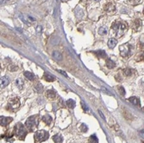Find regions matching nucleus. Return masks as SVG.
Returning <instances> with one entry per match:
<instances>
[{
  "mask_svg": "<svg viewBox=\"0 0 144 143\" xmlns=\"http://www.w3.org/2000/svg\"><path fill=\"white\" fill-rule=\"evenodd\" d=\"M128 24L126 23L121 22V21H116L111 25V30L117 37L122 36L128 30Z\"/></svg>",
  "mask_w": 144,
  "mask_h": 143,
  "instance_id": "f257e3e1",
  "label": "nucleus"
},
{
  "mask_svg": "<svg viewBox=\"0 0 144 143\" xmlns=\"http://www.w3.org/2000/svg\"><path fill=\"white\" fill-rule=\"evenodd\" d=\"M133 49H134V46L131 45L129 43L123 44L119 47V50H120V55L123 58H128L131 55Z\"/></svg>",
  "mask_w": 144,
  "mask_h": 143,
  "instance_id": "f03ea898",
  "label": "nucleus"
},
{
  "mask_svg": "<svg viewBox=\"0 0 144 143\" xmlns=\"http://www.w3.org/2000/svg\"><path fill=\"white\" fill-rule=\"evenodd\" d=\"M37 125H38V116H36V115L29 117L25 122L26 128L30 131H34V129L36 128Z\"/></svg>",
  "mask_w": 144,
  "mask_h": 143,
  "instance_id": "7ed1b4c3",
  "label": "nucleus"
},
{
  "mask_svg": "<svg viewBox=\"0 0 144 143\" xmlns=\"http://www.w3.org/2000/svg\"><path fill=\"white\" fill-rule=\"evenodd\" d=\"M15 131H16V135L20 140H24L26 135H27V130H26L25 127L23 125L22 123H17L16 126H15Z\"/></svg>",
  "mask_w": 144,
  "mask_h": 143,
  "instance_id": "20e7f679",
  "label": "nucleus"
},
{
  "mask_svg": "<svg viewBox=\"0 0 144 143\" xmlns=\"http://www.w3.org/2000/svg\"><path fill=\"white\" fill-rule=\"evenodd\" d=\"M48 138V133L45 130H39L35 135V141L36 143H41L46 141Z\"/></svg>",
  "mask_w": 144,
  "mask_h": 143,
  "instance_id": "39448f33",
  "label": "nucleus"
},
{
  "mask_svg": "<svg viewBox=\"0 0 144 143\" xmlns=\"http://www.w3.org/2000/svg\"><path fill=\"white\" fill-rule=\"evenodd\" d=\"M20 106V101L17 98H12L10 100V102L8 104V110H11V111H14V110H17Z\"/></svg>",
  "mask_w": 144,
  "mask_h": 143,
  "instance_id": "423d86ee",
  "label": "nucleus"
},
{
  "mask_svg": "<svg viewBox=\"0 0 144 143\" xmlns=\"http://www.w3.org/2000/svg\"><path fill=\"white\" fill-rule=\"evenodd\" d=\"M104 10H105V11L106 12V13L112 14L116 11V6H115V4H113L112 2L107 3L105 5V7H104Z\"/></svg>",
  "mask_w": 144,
  "mask_h": 143,
  "instance_id": "0eeeda50",
  "label": "nucleus"
},
{
  "mask_svg": "<svg viewBox=\"0 0 144 143\" xmlns=\"http://www.w3.org/2000/svg\"><path fill=\"white\" fill-rule=\"evenodd\" d=\"M142 20L139 19V18H136L132 23V30H135V31H138L141 28H142Z\"/></svg>",
  "mask_w": 144,
  "mask_h": 143,
  "instance_id": "6e6552de",
  "label": "nucleus"
},
{
  "mask_svg": "<svg viewBox=\"0 0 144 143\" xmlns=\"http://www.w3.org/2000/svg\"><path fill=\"white\" fill-rule=\"evenodd\" d=\"M12 121L11 117H5V116H1L0 117V123L1 126H7L10 122Z\"/></svg>",
  "mask_w": 144,
  "mask_h": 143,
  "instance_id": "1a4fd4ad",
  "label": "nucleus"
},
{
  "mask_svg": "<svg viewBox=\"0 0 144 143\" xmlns=\"http://www.w3.org/2000/svg\"><path fill=\"white\" fill-rule=\"evenodd\" d=\"M43 78L46 81H47V82H53V81L55 80V77L49 74V73H44Z\"/></svg>",
  "mask_w": 144,
  "mask_h": 143,
  "instance_id": "9d476101",
  "label": "nucleus"
},
{
  "mask_svg": "<svg viewBox=\"0 0 144 143\" xmlns=\"http://www.w3.org/2000/svg\"><path fill=\"white\" fill-rule=\"evenodd\" d=\"M46 97L49 99H53V98H56V93L54 90H47L46 92Z\"/></svg>",
  "mask_w": 144,
  "mask_h": 143,
  "instance_id": "9b49d317",
  "label": "nucleus"
},
{
  "mask_svg": "<svg viewBox=\"0 0 144 143\" xmlns=\"http://www.w3.org/2000/svg\"><path fill=\"white\" fill-rule=\"evenodd\" d=\"M9 82H10L9 78H7V77H5V76L2 77V78H1V87H2V88L6 87L9 84Z\"/></svg>",
  "mask_w": 144,
  "mask_h": 143,
  "instance_id": "f8f14e48",
  "label": "nucleus"
},
{
  "mask_svg": "<svg viewBox=\"0 0 144 143\" xmlns=\"http://www.w3.org/2000/svg\"><path fill=\"white\" fill-rule=\"evenodd\" d=\"M52 139H53V141H54V143H62V141H63V138H62V136H61L60 134H57V135H53Z\"/></svg>",
  "mask_w": 144,
  "mask_h": 143,
  "instance_id": "ddd939ff",
  "label": "nucleus"
},
{
  "mask_svg": "<svg viewBox=\"0 0 144 143\" xmlns=\"http://www.w3.org/2000/svg\"><path fill=\"white\" fill-rule=\"evenodd\" d=\"M95 55H97L99 58H106V53L104 50H97L93 52Z\"/></svg>",
  "mask_w": 144,
  "mask_h": 143,
  "instance_id": "4468645a",
  "label": "nucleus"
},
{
  "mask_svg": "<svg viewBox=\"0 0 144 143\" xmlns=\"http://www.w3.org/2000/svg\"><path fill=\"white\" fill-rule=\"evenodd\" d=\"M116 44H117V41H116L115 38H111V39L108 41V47H110V48H114Z\"/></svg>",
  "mask_w": 144,
  "mask_h": 143,
  "instance_id": "2eb2a0df",
  "label": "nucleus"
},
{
  "mask_svg": "<svg viewBox=\"0 0 144 143\" xmlns=\"http://www.w3.org/2000/svg\"><path fill=\"white\" fill-rule=\"evenodd\" d=\"M34 89H35V90H36V92H38V93H42V92L43 91V86L42 85L41 83H36V84H35V86H34Z\"/></svg>",
  "mask_w": 144,
  "mask_h": 143,
  "instance_id": "dca6fc26",
  "label": "nucleus"
},
{
  "mask_svg": "<svg viewBox=\"0 0 144 143\" xmlns=\"http://www.w3.org/2000/svg\"><path fill=\"white\" fill-rule=\"evenodd\" d=\"M42 121H43L47 125H50L52 122V117L49 115H45V116L42 117Z\"/></svg>",
  "mask_w": 144,
  "mask_h": 143,
  "instance_id": "f3484780",
  "label": "nucleus"
},
{
  "mask_svg": "<svg viewBox=\"0 0 144 143\" xmlns=\"http://www.w3.org/2000/svg\"><path fill=\"white\" fill-rule=\"evenodd\" d=\"M106 67L109 69H112L116 67V64H115L114 61H112V60L111 59H106Z\"/></svg>",
  "mask_w": 144,
  "mask_h": 143,
  "instance_id": "a211bd4d",
  "label": "nucleus"
},
{
  "mask_svg": "<svg viewBox=\"0 0 144 143\" xmlns=\"http://www.w3.org/2000/svg\"><path fill=\"white\" fill-rule=\"evenodd\" d=\"M129 101L130 103H132L133 104L140 106V100L136 98V97H131V98H129Z\"/></svg>",
  "mask_w": 144,
  "mask_h": 143,
  "instance_id": "6ab92c4d",
  "label": "nucleus"
},
{
  "mask_svg": "<svg viewBox=\"0 0 144 143\" xmlns=\"http://www.w3.org/2000/svg\"><path fill=\"white\" fill-rule=\"evenodd\" d=\"M24 76L28 78V79H30V80H34V79L36 78L35 74L32 73L31 72H25V73H24Z\"/></svg>",
  "mask_w": 144,
  "mask_h": 143,
  "instance_id": "aec40b11",
  "label": "nucleus"
},
{
  "mask_svg": "<svg viewBox=\"0 0 144 143\" xmlns=\"http://www.w3.org/2000/svg\"><path fill=\"white\" fill-rule=\"evenodd\" d=\"M53 57L57 60H62V54L59 51H53Z\"/></svg>",
  "mask_w": 144,
  "mask_h": 143,
  "instance_id": "412c9836",
  "label": "nucleus"
},
{
  "mask_svg": "<svg viewBox=\"0 0 144 143\" xmlns=\"http://www.w3.org/2000/svg\"><path fill=\"white\" fill-rule=\"evenodd\" d=\"M23 80L22 78H17L16 81H15V84H16V86L18 87L19 89H22L23 86Z\"/></svg>",
  "mask_w": 144,
  "mask_h": 143,
  "instance_id": "4be33fe9",
  "label": "nucleus"
},
{
  "mask_svg": "<svg viewBox=\"0 0 144 143\" xmlns=\"http://www.w3.org/2000/svg\"><path fill=\"white\" fill-rule=\"evenodd\" d=\"M108 33V30L106 27H101L99 29V34L100 35H105Z\"/></svg>",
  "mask_w": 144,
  "mask_h": 143,
  "instance_id": "5701e85b",
  "label": "nucleus"
},
{
  "mask_svg": "<svg viewBox=\"0 0 144 143\" xmlns=\"http://www.w3.org/2000/svg\"><path fill=\"white\" fill-rule=\"evenodd\" d=\"M122 72H123L125 76H127V77H129L133 74V70L131 68H125L122 70Z\"/></svg>",
  "mask_w": 144,
  "mask_h": 143,
  "instance_id": "b1692460",
  "label": "nucleus"
},
{
  "mask_svg": "<svg viewBox=\"0 0 144 143\" xmlns=\"http://www.w3.org/2000/svg\"><path fill=\"white\" fill-rule=\"evenodd\" d=\"M136 61H142V60H144V51L140 52V53H138V54L136 55Z\"/></svg>",
  "mask_w": 144,
  "mask_h": 143,
  "instance_id": "393cba45",
  "label": "nucleus"
},
{
  "mask_svg": "<svg viewBox=\"0 0 144 143\" xmlns=\"http://www.w3.org/2000/svg\"><path fill=\"white\" fill-rule=\"evenodd\" d=\"M67 105L69 107V108H74L75 107V105H76V103H75V101L74 100H73V99H68L67 101Z\"/></svg>",
  "mask_w": 144,
  "mask_h": 143,
  "instance_id": "a878e982",
  "label": "nucleus"
},
{
  "mask_svg": "<svg viewBox=\"0 0 144 143\" xmlns=\"http://www.w3.org/2000/svg\"><path fill=\"white\" fill-rule=\"evenodd\" d=\"M90 142L91 143H99V139L97 138L96 135H93L90 137Z\"/></svg>",
  "mask_w": 144,
  "mask_h": 143,
  "instance_id": "bb28decb",
  "label": "nucleus"
},
{
  "mask_svg": "<svg viewBox=\"0 0 144 143\" xmlns=\"http://www.w3.org/2000/svg\"><path fill=\"white\" fill-rule=\"evenodd\" d=\"M80 128H81V131L82 132H86L87 130H88V128H87V126L85 125V124H81V127H80Z\"/></svg>",
  "mask_w": 144,
  "mask_h": 143,
  "instance_id": "cd10ccee",
  "label": "nucleus"
},
{
  "mask_svg": "<svg viewBox=\"0 0 144 143\" xmlns=\"http://www.w3.org/2000/svg\"><path fill=\"white\" fill-rule=\"evenodd\" d=\"M141 0H128V2L131 4H137L138 3H140Z\"/></svg>",
  "mask_w": 144,
  "mask_h": 143,
  "instance_id": "c85d7f7f",
  "label": "nucleus"
},
{
  "mask_svg": "<svg viewBox=\"0 0 144 143\" xmlns=\"http://www.w3.org/2000/svg\"><path fill=\"white\" fill-rule=\"evenodd\" d=\"M119 92H120V94L122 95V96H124V95H125L124 88H123V87H122V86L119 87Z\"/></svg>",
  "mask_w": 144,
  "mask_h": 143,
  "instance_id": "c756f323",
  "label": "nucleus"
},
{
  "mask_svg": "<svg viewBox=\"0 0 144 143\" xmlns=\"http://www.w3.org/2000/svg\"><path fill=\"white\" fill-rule=\"evenodd\" d=\"M139 135H140L141 137H142L144 139V129H142L139 131Z\"/></svg>",
  "mask_w": 144,
  "mask_h": 143,
  "instance_id": "7c9ffc66",
  "label": "nucleus"
},
{
  "mask_svg": "<svg viewBox=\"0 0 144 143\" xmlns=\"http://www.w3.org/2000/svg\"><path fill=\"white\" fill-rule=\"evenodd\" d=\"M58 72H59L60 73H61V74H62V75H64V76H65V77H67V73H65V72H64V71H61V70H58Z\"/></svg>",
  "mask_w": 144,
  "mask_h": 143,
  "instance_id": "2f4dec72",
  "label": "nucleus"
},
{
  "mask_svg": "<svg viewBox=\"0 0 144 143\" xmlns=\"http://www.w3.org/2000/svg\"><path fill=\"white\" fill-rule=\"evenodd\" d=\"M139 46H140L142 48H144V41H140V42H139Z\"/></svg>",
  "mask_w": 144,
  "mask_h": 143,
  "instance_id": "473e14b6",
  "label": "nucleus"
},
{
  "mask_svg": "<svg viewBox=\"0 0 144 143\" xmlns=\"http://www.w3.org/2000/svg\"><path fill=\"white\" fill-rule=\"evenodd\" d=\"M82 105H83V109H84V110H88V108L86 107V105H85V104H84V103H82Z\"/></svg>",
  "mask_w": 144,
  "mask_h": 143,
  "instance_id": "72a5a7b5",
  "label": "nucleus"
},
{
  "mask_svg": "<svg viewBox=\"0 0 144 143\" xmlns=\"http://www.w3.org/2000/svg\"><path fill=\"white\" fill-rule=\"evenodd\" d=\"M99 114H100V116H102V118H103V119H105V116H104V115H103V113H102V112H101L100 110H99Z\"/></svg>",
  "mask_w": 144,
  "mask_h": 143,
  "instance_id": "f704fd0d",
  "label": "nucleus"
},
{
  "mask_svg": "<svg viewBox=\"0 0 144 143\" xmlns=\"http://www.w3.org/2000/svg\"><path fill=\"white\" fill-rule=\"evenodd\" d=\"M94 2H99V1H100V0H93Z\"/></svg>",
  "mask_w": 144,
  "mask_h": 143,
  "instance_id": "c9c22d12",
  "label": "nucleus"
},
{
  "mask_svg": "<svg viewBox=\"0 0 144 143\" xmlns=\"http://www.w3.org/2000/svg\"><path fill=\"white\" fill-rule=\"evenodd\" d=\"M143 14H144V10H143Z\"/></svg>",
  "mask_w": 144,
  "mask_h": 143,
  "instance_id": "e433bc0d",
  "label": "nucleus"
}]
</instances>
